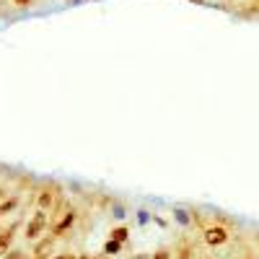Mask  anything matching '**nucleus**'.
<instances>
[{
    "instance_id": "f8f14e48",
    "label": "nucleus",
    "mask_w": 259,
    "mask_h": 259,
    "mask_svg": "<svg viewBox=\"0 0 259 259\" xmlns=\"http://www.w3.org/2000/svg\"><path fill=\"white\" fill-rule=\"evenodd\" d=\"M11 3H13L18 11H29V8H34L36 0H11Z\"/></svg>"
},
{
    "instance_id": "423d86ee",
    "label": "nucleus",
    "mask_w": 259,
    "mask_h": 259,
    "mask_svg": "<svg viewBox=\"0 0 259 259\" xmlns=\"http://www.w3.org/2000/svg\"><path fill=\"white\" fill-rule=\"evenodd\" d=\"M239 16L241 18H259V0H246V3H241Z\"/></svg>"
},
{
    "instance_id": "2eb2a0df",
    "label": "nucleus",
    "mask_w": 259,
    "mask_h": 259,
    "mask_svg": "<svg viewBox=\"0 0 259 259\" xmlns=\"http://www.w3.org/2000/svg\"><path fill=\"white\" fill-rule=\"evenodd\" d=\"M52 259H70V254H57V256H52Z\"/></svg>"
},
{
    "instance_id": "dca6fc26",
    "label": "nucleus",
    "mask_w": 259,
    "mask_h": 259,
    "mask_svg": "<svg viewBox=\"0 0 259 259\" xmlns=\"http://www.w3.org/2000/svg\"><path fill=\"white\" fill-rule=\"evenodd\" d=\"M3 200H6V189H3V187H0V202H3Z\"/></svg>"
},
{
    "instance_id": "1a4fd4ad",
    "label": "nucleus",
    "mask_w": 259,
    "mask_h": 259,
    "mask_svg": "<svg viewBox=\"0 0 259 259\" xmlns=\"http://www.w3.org/2000/svg\"><path fill=\"white\" fill-rule=\"evenodd\" d=\"M18 194H13V197H6L3 202H0V215H8V212H13L16 207H18Z\"/></svg>"
},
{
    "instance_id": "f3484780",
    "label": "nucleus",
    "mask_w": 259,
    "mask_h": 259,
    "mask_svg": "<svg viewBox=\"0 0 259 259\" xmlns=\"http://www.w3.org/2000/svg\"><path fill=\"white\" fill-rule=\"evenodd\" d=\"M78 259H94V256H89V254H83V256H78Z\"/></svg>"
},
{
    "instance_id": "6ab92c4d",
    "label": "nucleus",
    "mask_w": 259,
    "mask_h": 259,
    "mask_svg": "<svg viewBox=\"0 0 259 259\" xmlns=\"http://www.w3.org/2000/svg\"><path fill=\"white\" fill-rule=\"evenodd\" d=\"M94 259H104V256H94Z\"/></svg>"
},
{
    "instance_id": "f03ea898",
    "label": "nucleus",
    "mask_w": 259,
    "mask_h": 259,
    "mask_svg": "<svg viewBox=\"0 0 259 259\" xmlns=\"http://www.w3.org/2000/svg\"><path fill=\"white\" fill-rule=\"evenodd\" d=\"M47 223H50V218H47V210H36V212L31 215V218H29L26 231H24L26 241H39V239H41V233L47 231Z\"/></svg>"
},
{
    "instance_id": "9d476101",
    "label": "nucleus",
    "mask_w": 259,
    "mask_h": 259,
    "mask_svg": "<svg viewBox=\"0 0 259 259\" xmlns=\"http://www.w3.org/2000/svg\"><path fill=\"white\" fill-rule=\"evenodd\" d=\"M119 249H122V244L109 239V241L104 244V256H114V254H119Z\"/></svg>"
},
{
    "instance_id": "7ed1b4c3",
    "label": "nucleus",
    "mask_w": 259,
    "mask_h": 259,
    "mask_svg": "<svg viewBox=\"0 0 259 259\" xmlns=\"http://www.w3.org/2000/svg\"><path fill=\"white\" fill-rule=\"evenodd\" d=\"M202 239H205L207 246L218 249V246L228 244V239H231V228H226V226H221V223L207 226V228H202Z\"/></svg>"
},
{
    "instance_id": "9b49d317",
    "label": "nucleus",
    "mask_w": 259,
    "mask_h": 259,
    "mask_svg": "<svg viewBox=\"0 0 259 259\" xmlns=\"http://www.w3.org/2000/svg\"><path fill=\"white\" fill-rule=\"evenodd\" d=\"M192 256H194L192 244H182V246H177V259H192Z\"/></svg>"
},
{
    "instance_id": "0eeeda50",
    "label": "nucleus",
    "mask_w": 259,
    "mask_h": 259,
    "mask_svg": "<svg viewBox=\"0 0 259 259\" xmlns=\"http://www.w3.org/2000/svg\"><path fill=\"white\" fill-rule=\"evenodd\" d=\"M52 244H55V236H47V239H41V241H36L34 256H39V259H47V251L52 249Z\"/></svg>"
},
{
    "instance_id": "4468645a",
    "label": "nucleus",
    "mask_w": 259,
    "mask_h": 259,
    "mask_svg": "<svg viewBox=\"0 0 259 259\" xmlns=\"http://www.w3.org/2000/svg\"><path fill=\"white\" fill-rule=\"evenodd\" d=\"M150 259H171V251L168 249H158L153 256H150Z\"/></svg>"
},
{
    "instance_id": "4be33fe9",
    "label": "nucleus",
    "mask_w": 259,
    "mask_h": 259,
    "mask_svg": "<svg viewBox=\"0 0 259 259\" xmlns=\"http://www.w3.org/2000/svg\"><path fill=\"white\" fill-rule=\"evenodd\" d=\"M70 3H73V0H70Z\"/></svg>"
},
{
    "instance_id": "39448f33",
    "label": "nucleus",
    "mask_w": 259,
    "mask_h": 259,
    "mask_svg": "<svg viewBox=\"0 0 259 259\" xmlns=\"http://www.w3.org/2000/svg\"><path fill=\"white\" fill-rule=\"evenodd\" d=\"M16 231H18V223H13V226H8V228L0 231V256H6V254L11 251L13 239H16Z\"/></svg>"
},
{
    "instance_id": "ddd939ff",
    "label": "nucleus",
    "mask_w": 259,
    "mask_h": 259,
    "mask_svg": "<svg viewBox=\"0 0 259 259\" xmlns=\"http://www.w3.org/2000/svg\"><path fill=\"white\" fill-rule=\"evenodd\" d=\"M3 259H29V256H26V251H21V249H11Z\"/></svg>"
},
{
    "instance_id": "a211bd4d",
    "label": "nucleus",
    "mask_w": 259,
    "mask_h": 259,
    "mask_svg": "<svg viewBox=\"0 0 259 259\" xmlns=\"http://www.w3.org/2000/svg\"><path fill=\"white\" fill-rule=\"evenodd\" d=\"M192 3H205V0H192Z\"/></svg>"
},
{
    "instance_id": "20e7f679",
    "label": "nucleus",
    "mask_w": 259,
    "mask_h": 259,
    "mask_svg": "<svg viewBox=\"0 0 259 259\" xmlns=\"http://www.w3.org/2000/svg\"><path fill=\"white\" fill-rule=\"evenodd\" d=\"M75 221H78V210H75V207H68V210L60 215V218L52 221V233H50V236H55V239H57V236H65V233L75 226Z\"/></svg>"
},
{
    "instance_id": "6e6552de",
    "label": "nucleus",
    "mask_w": 259,
    "mask_h": 259,
    "mask_svg": "<svg viewBox=\"0 0 259 259\" xmlns=\"http://www.w3.org/2000/svg\"><path fill=\"white\" fill-rule=\"evenodd\" d=\"M109 239H112V241H119V244H124V241L130 239V228H127V226H117V228H112Z\"/></svg>"
},
{
    "instance_id": "412c9836",
    "label": "nucleus",
    "mask_w": 259,
    "mask_h": 259,
    "mask_svg": "<svg viewBox=\"0 0 259 259\" xmlns=\"http://www.w3.org/2000/svg\"><path fill=\"white\" fill-rule=\"evenodd\" d=\"M34 259H39V256H34Z\"/></svg>"
},
{
    "instance_id": "aec40b11",
    "label": "nucleus",
    "mask_w": 259,
    "mask_h": 259,
    "mask_svg": "<svg viewBox=\"0 0 259 259\" xmlns=\"http://www.w3.org/2000/svg\"><path fill=\"white\" fill-rule=\"evenodd\" d=\"M244 259H249V256H244Z\"/></svg>"
},
{
    "instance_id": "f257e3e1",
    "label": "nucleus",
    "mask_w": 259,
    "mask_h": 259,
    "mask_svg": "<svg viewBox=\"0 0 259 259\" xmlns=\"http://www.w3.org/2000/svg\"><path fill=\"white\" fill-rule=\"evenodd\" d=\"M60 194H62V187L57 182H47L36 189V207L39 210H55L60 205Z\"/></svg>"
}]
</instances>
